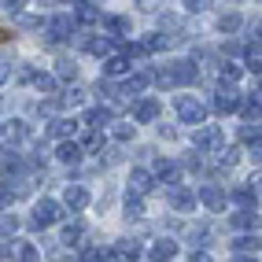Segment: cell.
<instances>
[{
    "mask_svg": "<svg viewBox=\"0 0 262 262\" xmlns=\"http://www.w3.org/2000/svg\"><path fill=\"white\" fill-rule=\"evenodd\" d=\"M166 200H170V207H173L178 214H192V211H196V203H200V196H196L188 185H173V188H166Z\"/></svg>",
    "mask_w": 262,
    "mask_h": 262,
    "instance_id": "cell-6",
    "label": "cell"
},
{
    "mask_svg": "<svg viewBox=\"0 0 262 262\" xmlns=\"http://www.w3.org/2000/svg\"><path fill=\"white\" fill-rule=\"evenodd\" d=\"M240 103H244V96L233 89V85H222V89H214L211 111L214 115H233V111H240Z\"/></svg>",
    "mask_w": 262,
    "mask_h": 262,
    "instance_id": "cell-7",
    "label": "cell"
},
{
    "mask_svg": "<svg viewBox=\"0 0 262 262\" xmlns=\"http://www.w3.org/2000/svg\"><path fill=\"white\" fill-rule=\"evenodd\" d=\"M248 188L255 192V196H262V170H258V173H251V181H248Z\"/></svg>",
    "mask_w": 262,
    "mask_h": 262,
    "instance_id": "cell-46",
    "label": "cell"
},
{
    "mask_svg": "<svg viewBox=\"0 0 262 262\" xmlns=\"http://www.w3.org/2000/svg\"><path fill=\"white\" fill-rule=\"evenodd\" d=\"M126 218H144V203H141V196H126Z\"/></svg>",
    "mask_w": 262,
    "mask_h": 262,
    "instance_id": "cell-38",
    "label": "cell"
},
{
    "mask_svg": "<svg viewBox=\"0 0 262 262\" xmlns=\"http://www.w3.org/2000/svg\"><path fill=\"white\" fill-rule=\"evenodd\" d=\"M4 81H8V63L0 59V85H4Z\"/></svg>",
    "mask_w": 262,
    "mask_h": 262,
    "instance_id": "cell-51",
    "label": "cell"
},
{
    "mask_svg": "<svg viewBox=\"0 0 262 262\" xmlns=\"http://www.w3.org/2000/svg\"><path fill=\"white\" fill-rule=\"evenodd\" d=\"M115 141H133V126L129 122H118L115 126Z\"/></svg>",
    "mask_w": 262,
    "mask_h": 262,
    "instance_id": "cell-43",
    "label": "cell"
},
{
    "mask_svg": "<svg viewBox=\"0 0 262 262\" xmlns=\"http://www.w3.org/2000/svg\"><path fill=\"white\" fill-rule=\"evenodd\" d=\"M15 244H19V240H11V236H0V258H11V255H15Z\"/></svg>",
    "mask_w": 262,
    "mask_h": 262,
    "instance_id": "cell-44",
    "label": "cell"
},
{
    "mask_svg": "<svg viewBox=\"0 0 262 262\" xmlns=\"http://www.w3.org/2000/svg\"><path fill=\"white\" fill-rule=\"evenodd\" d=\"M218 74H222V81H225V85H236V81H240V74H244V67H236V63L225 59V63H218Z\"/></svg>",
    "mask_w": 262,
    "mask_h": 262,
    "instance_id": "cell-29",
    "label": "cell"
},
{
    "mask_svg": "<svg viewBox=\"0 0 262 262\" xmlns=\"http://www.w3.org/2000/svg\"><path fill=\"white\" fill-rule=\"evenodd\" d=\"M181 163H173V159H155V181L159 185H166V188H173V185H181Z\"/></svg>",
    "mask_w": 262,
    "mask_h": 262,
    "instance_id": "cell-8",
    "label": "cell"
},
{
    "mask_svg": "<svg viewBox=\"0 0 262 262\" xmlns=\"http://www.w3.org/2000/svg\"><path fill=\"white\" fill-rule=\"evenodd\" d=\"M15 258H19V262H41V251L33 248L30 240H19V244H15Z\"/></svg>",
    "mask_w": 262,
    "mask_h": 262,
    "instance_id": "cell-27",
    "label": "cell"
},
{
    "mask_svg": "<svg viewBox=\"0 0 262 262\" xmlns=\"http://www.w3.org/2000/svg\"><path fill=\"white\" fill-rule=\"evenodd\" d=\"M103 26H107L111 41H122V37H129V19H126V15H107V19H103Z\"/></svg>",
    "mask_w": 262,
    "mask_h": 262,
    "instance_id": "cell-19",
    "label": "cell"
},
{
    "mask_svg": "<svg viewBox=\"0 0 262 262\" xmlns=\"http://www.w3.org/2000/svg\"><path fill=\"white\" fill-rule=\"evenodd\" d=\"M81 122H85L89 129H100V126H107V122H111V107H89Z\"/></svg>",
    "mask_w": 262,
    "mask_h": 262,
    "instance_id": "cell-21",
    "label": "cell"
},
{
    "mask_svg": "<svg viewBox=\"0 0 262 262\" xmlns=\"http://www.w3.org/2000/svg\"><path fill=\"white\" fill-rule=\"evenodd\" d=\"M33 85H37V93H56V89H59V78H56V74H41Z\"/></svg>",
    "mask_w": 262,
    "mask_h": 262,
    "instance_id": "cell-37",
    "label": "cell"
},
{
    "mask_svg": "<svg viewBox=\"0 0 262 262\" xmlns=\"http://www.w3.org/2000/svg\"><path fill=\"white\" fill-rule=\"evenodd\" d=\"M244 63H248V71H255V74H262V45H248L244 48Z\"/></svg>",
    "mask_w": 262,
    "mask_h": 262,
    "instance_id": "cell-26",
    "label": "cell"
},
{
    "mask_svg": "<svg viewBox=\"0 0 262 262\" xmlns=\"http://www.w3.org/2000/svg\"><path fill=\"white\" fill-rule=\"evenodd\" d=\"M4 11L8 15H19L23 11V0H4Z\"/></svg>",
    "mask_w": 262,
    "mask_h": 262,
    "instance_id": "cell-47",
    "label": "cell"
},
{
    "mask_svg": "<svg viewBox=\"0 0 262 262\" xmlns=\"http://www.w3.org/2000/svg\"><path fill=\"white\" fill-rule=\"evenodd\" d=\"M118 159H122V151H118V148H111V151H103V163H107V166H111V163H118Z\"/></svg>",
    "mask_w": 262,
    "mask_h": 262,
    "instance_id": "cell-49",
    "label": "cell"
},
{
    "mask_svg": "<svg viewBox=\"0 0 262 262\" xmlns=\"http://www.w3.org/2000/svg\"><path fill=\"white\" fill-rule=\"evenodd\" d=\"M240 141L244 144H255V141H262V126H255V122H244V126H240Z\"/></svg>",
    "mask_w": 262,
    "mask_h": 262,
    "instance_id": "cell-33",
    "label": "cell"
},
{
    "mask_svg": "<svg viewBox=\"0 0 262 262\" xmlns=\"http://www.w3.org/2000/svg\"><path fill=\"white\" fill-rule=\"evenodd\" d=\"M233 262H255V255H236Z\"/></svg>",
    "mask_w": 262,
    "mask_h": 262,
    "instance_id": "cell-52",
    "label": "cell"
},
{
    "mask_svg": "<svg viewBox=\"0 0 262 262\" xmlns=\"http://www.w3.org/2000/svg\"><path fill=\"white\" fill-rule=\"evenodd\" d=\"M137 258H141V244L137 240H115L111 262H137Z\"/></svg>",
    "mask_w": 262,
    "mask_h": 262,
    "instance_id": "cell-13",
    "label": "cell"
},
{
    "mask_svg": "<svg viewBox=\"0 0 262 262\" xmlns=\"http://www.w3.org/2000/svg\"><path fill=\"white\" fill-rule=\"evenodd\" d=\"M151 258H155V262H170V258H178V240L159 236V240L151 244Z\"/></svg>",
    "mask_w": 262,
    "mask_h": 262,
    "instance_id": "cell-17",
    "label": "cell"
},
{
    "mask_svg": "<svg viewBox=\"0 0 262 262\" xmlns=\"http://www.w3.org/2000/svg\"><path fill=\"white\" fill-rule=\"evenodd\" d=\"M188 236H192V244H207V240H211V225H196Z\"/></svg>",
    "mask_w": 262,
    "mask_h": 262,
    "instance_id": "cell-42",
    "label": "cell"
},
{
    "mask_svg": "<svg viewBox=\"0 0 262 262\" xmlns=\"http://www.w3.org/2000/svg\"><path fill=\"white\" fill-rule=\"evenodd\" d=\"M248 155H251V159H255V163H262V141H255V144L248 148Z\"/></svg>",
    "mask_w": 262,
    "mask_h": 262,
    "instance_id": "cell-48",
    "label": "cell"
},
{
    "mask_svg": "<svg viewBox=\"0 0 262 262\" xmlns=\"http://www.w3.org/2000/svg\"><path fill=\"white\" fill-rule=\"evenodd\" d=\"M151 188H155L151 170H129V196H148Z\"/></svg>",
    "mask_w": 262,
    "mask_h": 262,
    "instance_id": "cell-11",
    "label": "cell"
},
{
    "mask_svg": "<svg viewBox=\"0 0 262 262\" xmlns=\"http://www.w3.org/2000/svg\"><path fill=\"white\" fill-rule=\"evenodd\" d=\"M56 155H59V163H71V166H74L85 151H81V144H74V141H63V144L56 148Z\"/></svg>",
    "mask_w": 262,
    "mask_h": 262,
    "instance_id": "cell-25",
    "label": "cell"
},
{
    "mask_svg": "<svg viewBox=\"0 0 262 262\" xmlns=\"http://www.w3.org/2000/svg\"><path fill=\"white\" fill-rule=\"evenodd\" d=\"M74 129H78V122H74V118H56V122L48 126V137H71Z\"/></svg>",
    "mask_w": 262,
    "mask_h": 262,
    "instance_id": "cell-28",
    "label": "cell"
},
{
    "mask_svg": "<svg viewBox=\"0 0 262 262\" xmlns=\"http://www.w3.org/2000/svg\"><path fill=\"white\" fill-rule=\"evenodd\" d=\"M192 81H196V63H192V59H173V63H166V67L155 71V85H159V89L192 85Z\"/></svg>",
    "mask_w": 262,
    "mask_h": 262,
    "instance_id": "cell-1",
    "label": "cell"
},
{
    "mask_svg": "<svg viewBox=\"0 0 262 262\" xmlns=\"http://www.w3.org/2000/svg\"><path fill=\"white\" fill-rule=\"evenodd\" d=\"M93 200H89V188L85 185H67V192H63V207L67 211H85Z\"/></svg>",
    "mask_w": 262,
    "mask_h": 262,
    "instance_id": "cell-9",
    "label": "cell"
},
{
    "mask_svg": "<svg viewBox=\"0 0 262 262\" xmlns=\"http://www.w3.org/2000/svg\"><path fill=\"white\" fill-rule=\"evenodd\" d=\"M192 144H196V151H225V137L218 126H200L196 133H192Z\"/></svg>",
    "mask_w": 262,
    "mask_h": 262,
    "instance_id": "cell-4",
    "label": "cell"
},
{
    "mask_svg": "<svg viewBox=\"0 0 262 262\" xmlns=\"http://www.w3.org/2000/svg\"><path fill=\"white\" fill-rule=\"evenodd\" d=\"M151 81H155V74H151V71H133V74L126 78V85H122V96H141Z\"/></svg>",
    "mask_w": 262,
    "mask_h": 262,
    "instance_id": "cell-12",
    "label": "cell"
},
{
    "mask_svg": "<svg viewBox=\"0 0 262 262\" xmlns=\"http://www.w3.org/2000/svg\"><path fill=\"white\" fill-rule=\"evenodd\" d=\"M56 78H59V81H74V78H78V63H74V59H59V63H56Z\"/></svg>",
    "mask_w": 262,
    "mask_h": 262,
    "instance_id": "cell-31",
    "label": "cell"
},
{
    "mask_svg": "<svg viewBox=\"0 0 262 262\" xmlns=\"http://www.w3.org/2000/svg\"><path fill=\"white\" fill-rule=\"evenodd\" d=\"M81 262H107V251H100L96 244H85V248H81Z\"/></svg>",
    "mask_w": 262,
    "mask_h": 262,
    "instance_id": "cell-36",
    "label": "cell"
},
{
    "mask_svg": "<svg viewBox=\"0 0 262 262\" xmlns=\"http://www.w3.org/2000/svg\"><path fill=\"white\" fill-rule=\"evenodd\" d=\"M74 15H52V19L45 23V41L48 45H63V41H71V33H74Z\"/></svg>",
    "mask_w": 262,
    "mask_h": 262,
    "instance_id": "cell-3",
    "label": "cell"
},
{
    "mask_svg": "<svg viewBox=\"0 0 262 262\" xmlns=\"http://www.w3.org/2000/svg\"><path fill=\"white\" fill-rule=\"evenodd\" d=\"M178 118L188 122V126H203V118H207V103L196 100V96H178Z\"/></svg>",
    "mask_w": 262,
    "mask_h": 262,
    "instance_id": "cell-5",
    "label": "cell"
},
{
    "mask_svg": "<svg viewBox=\"0 0 262 262\" xmlns=\"http://www.w3.org/2000/svg\"><path fill=\"white\" fill-rule=\"evenodd\" d=\"M244 30V15L240 11H225L218 19V33H240Z\"/></svg>",
    "mask_w": 262,
    "mask_h": 262,
    "instance_id": "cell-23",
    "label": "cell"
},
{
    "mask_svg": "<svg viewBox=\"0 0 262 262\" xmlns=\"http://www.w3.org/2000/svg\"><path fill=\"white\" fill-rule=\"evenodd\" d=\"M111 48H115L111 37H85V52H89V56H107L111 59Z\"/></svg>",
    "mask_w": 262,
    "mask_h": 262,
    "instance_id": "cell-22",
    "label": "cell"
},
{
    "mask_svg": "<svg viewBox=\"0 0 262 262\" xmlns=\"http://www.w3.org/2000/svg\"><path fill=\"white\" fill-rule=\"evenodd\" d=\"M15 229H19V218L4 211V214H0V236H11Z\"/></svg>",
    "mask_w": 262,
    "mask_h": 262,
    "instance_id": "cell-40",
    "label": "cell"
},
{
    "mask_svg": "<svg viewBox=\"0 0 262 262\" xmlns=\"http://www.w3.org/2000/svg\"><path fill=\"white\" fill-rule=\"evenodd\" d=\"M81 100H85V93H81V89H71V93H63L56 103H59V107H78Z\"/></svg>",
    "mask_w": 262,
    "mask_h": 262,
    "instance_id": "cell-39",
    "label": "cell"
},
{
    "mask_svg": "<svg viewBox=\"0 0 262 262\" xmlns=\"http://www.w3.org/2000/svg\"><path fill=\"white\" fill-rule=\"evenodd\" d=\"M63 211H67L63 203H56V200H41L37 207H33V214H30V229H48V225L63 222V218H67Z\"/></svg>",
    "mask_w": 262,
    "mask_h": 262,
    "instance_id": "cell-2",
    "label": "cell"
},
{
    "mask_svg": "<svg viewBox=\"0 0 262 262\" xmlns=\"http://www.w3.org/2000/svg\"><path fill=\"white\" fill-rule=\"evenodd\" d=\"M188 262H214V258L207 255V251H192V255H188Z\"/></svg>",
    "mask_w": 262,
    "mask_h": 262,
    "instance_id": "cell-50",
    "label": "cell"
},
{
    "mask_svg": "<svg viewBox=\"0 0 262 262\" xmlns=\"http://www.w3.org/2000/svg\"><path fill=\"white\" fill-rule=\"evenodd\" d=\"M0 133H4V122H0Z\"/></svg>",
    "mask_w": 262,
    "mask_h": 262,
    "instance_id": "cell-54",
    "label": "cell"
},
{
    "mask_svg": "<svg viewBox=\"0 0 262 262\" xmlns=\"http://www.w3.org/2000/svg\"><path fill=\"white\" fill-rule=\"evenodd\" d=\"M0 170H4L8 178H11V173H23V159H19L15 151H4V159H0Z\"/></svg>",
    "mask_w": 262,
    "mask_h": 262,
    "instance_id": "cell-34",
    "label": "cell"
},
{
    "mask_svg": "<svg viewBox=\"0 0 262 262\" xmlns=\"http://www.w3.org/2000/svg\"><path fill=\"white\" fill-rule=\"evenodd\" d=\"M96 19H100V8H96V4H89V0L74 4V23H85V26H89V23H96Z\"/></svg>",
    "mask_w": 262,
    "mask_h": 262,
    "instance_id": "cell-24",
    "label": "cell"
},
{
    "mask_svg": "<svg viewBox=\"0 0 262 262\" xmlns=\"http://www.w3.org/2000/svg\"><path fill=\"white\" fill-rule=\"evenodd\" d=\"M85 236H89V233H85V225L81 222H71V225H67V229H63V240L59 244H67V248H85Z\"/></svg>",
    "mask_w": 262,
    "mask_h": 262,
    "instance_id": "cell-18",
    "label": "cell"
},
{
    "mask_svg": "<svg viewBox=\"0 0 262 262\" xmlns=\"http://www.w3.org/2000/svg\"><path fill=\"white\" fill-rule=\"evenodd\" d=\"M8 133H11V141H30L26 122H8Z\"/></svg>",
    "mask_w": 262,
    "mask_h": 262,
    "instance_id": "cell-41",
    "label": "cell"
},
{
    "mask_svg": "<svg viewBox=\"0 0 262 262\" xmlns=\"http://www.w3.org/2000/svg\"><path fill=\"white\" fill-rule=\"evenodd\" d=\"M129 71V59L126 56H111L107 63H103V74H107V78H115V74H126Z\"/></svg>",
    "mask_w": 262,
    "mask_h": 262,
    "instance_id": "cell-30",
    "label": "cell"
},
{
    "mask_svg": "<svg viewBox=\"0 0 262 262\" xmlns=\"http://www.w3.org/2000/svg\"><path fill=\"white\" fill-rule=\"evenodd\" d=\"M258 225H262V214H255V211H236L233 214V229H240L244 236H251Z\"/></svg>",
    "mask_w": 262,
    "mask_h": 262,
    "instance_id": "cell-16",
    "label": "cell"
},
{
    "mask_svg": "<svg viewBox=\"0 0 262 262\" xmlns=\"http://www.w3.org/2000/svg\"><path fill=\"white\" fill-rule=\"evenodd\" d=\"M100 148H103V133L100 129H89L81 137V151H100Z\"/></svg>",
    "mask_w": 262,
    "mask_h": 262,
    "instance_id": "cell-35",
    "label": "cell"
},
{
    "mask_svg": "<svg viewBox=\"0 0 262 262\" xmlns=\"http://www.w3.org/2000/svg\"><path fill=\"white\" fill-rule=\"evenodd\" d=\"M207 8H211L207 0H185V11H192V15H196V11H207Z\"/></svg>",
    "mask_w": 262,
    "mask_h": 262,
    "instance_id": "cell-45",
    "label": "cell"
},
{
    "mask_svg": "<svg viewBox=\"0 0 262 262\" xmlns=\"http://www.w3.org/2000/svg\"><path fill=\"white\" fill-rule=\"evenodd\" d=\"M240 118H244V122H258V118H262V85H258L251 96H244V103H240Z\"/></svg>",
    "mask_w": 262,
    "mask_h": 262,
    "instance_id": "cell-14",
    "label": "cell"
},
{
    "mask_svg": "<svg viewBox=\"0 0 262 262\" xmlns=\"http://www.w3.org/2000/svg\"><path fill=\"white\" fill-rule=\"evenodd\" d=\"M233 200L240 203V211H255V200L258 196H255L251 188H233Z\"/></svg>",
    "mask_w": 262,
    "mask_h": 262,
    "instance_id": "cell-32",
    "label": "cell"
},
{
    "mask_svg": "<svg viewBox=\"0 0 262 262\" xmlns=\"http://www.w3.org/2000/svg\"><path fill=\"white\" fill-rule=\"evenodd\" d=\"M233 251H236V255H255V251H262V236H258V233L236 236V240H233Z\"/></svg>",
    "mask_w": 262,
    "mask_h": 262,
    "instance_id": "cell-20",
    "label": "cell"
},
{
    "mask_svg": "<svg viewBox=\"0 0 262 262\" xmlns=\"http://www.w3.org/2000/svg\"><path fill=\"white\" fill-rule=\"evenodd\" d=\"M4 37H8V33H4V30H0V41H4Z\"/></svg>",
    "mask_w": 262,
    "mask_h": 262,
    "instance_id": "cell-53",
    "label": "cell"
},
{
    "mask_svg": "<svg viewBox=\"0 0 262 262\" xmlns=\"http://www.w3.org/2000/svg\"><path fill=\"white\" fill-rule=\"evenodd\" d=\"M200 203H203L211 214H218L222 207H225V192H222L218 185H203V188H200Z\"/></svg>",
    "mask_w": 262,
    "mask_h": 262,
    "instance_id": "cell-15",
    "label": "cell"
},
{
    "mask_svg": "<svg viewBox=\"0 0 262 262\" xmlns=\"http://www.w3.org/2000/svg\"><path fill=\"white\" fill-rule=\"evenodd\" d=\"M155 118H159V100H155V96H141L133 103V122L144 126V122H155Z\"/></svg>",
    "mask_w": 262,
    "mask_h": 262,
    "instance_id": "cell-10",
    "label": "cell"
}]
</instances>
